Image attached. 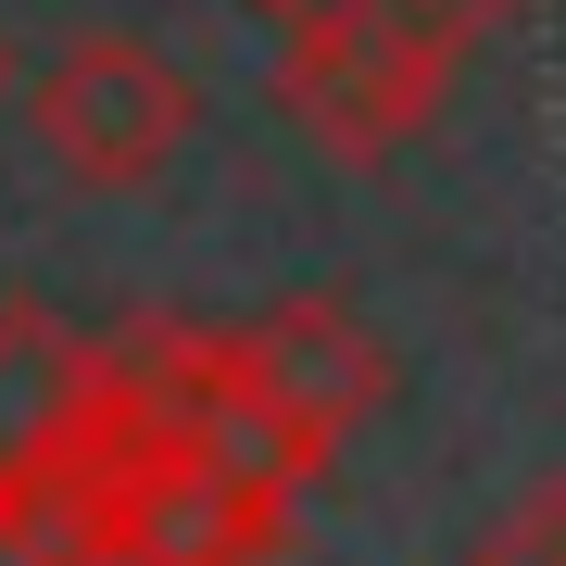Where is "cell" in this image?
Wrapping results in <instances>:
<instances>
[{"label": "cell", "instance_id": "cell-1", "mask_svg": "<svg viewBox=\"0 0 566 566\" xmlns=\"http://www.w3.org/2000/svg\"><path fill=\"white\" fill-rule=\"evenodd\" d=\"M453 63H465L453 25L403 13V0H365V13H340V25L277 39V114L303 126L315 151H340V164H390L403 139L441 126Z\"/></svg>", "mask_w": 566, "mask_h": 566}, {"label": "cell", "instance_id": "cell-2", "mask_svg": "<svg viewBox=\"0 0 566 566\" xmlns=\"http://www.w3.org/2000/svg\"><path fill=\"white\" fill-rule=\"evenodd\" d=\"M25 114H39V151L76 189H151L202 102H189V76H177L164 39H139V25H76V39L39 63Z\"/></svg>", "mask_w": 566, "mask_h": 566}, {"label": "cell", "instance_id": "cell-3", "mask_svg": "<svg viewBox=\"0 0 566 566\" xmlns=\"http://www.w3.org/2000/svg\"><path fill=\"white\" fill-rule=\"evenodd\" d=\"M240 353L264 365V390H277V403L315 428V441H340V428H365V416L390 403V353H378V327H365L340 290L264 303V315L240 327Z\"/></svg>", "mask_w": 566, "mask_h": 566}, {"label": "cell", "instance_id": "cell-4", "mask_svg": "<svg viewBox=\"0 0 566 566\" xmlns=\"http://www.w3.org/2000/svg\"><path fill=\"white\" fill-rule=\"evenodd\" d=\"M102 378H114V340H88L51 303H0V479H25V465H51L76 441Z\"/></svg>", "mask_w": 566, "mask_h": 566}, {"label": "cell", "instance_id": "cell-5", "mask_svg": "<svg viewBox=\"0 0 566 566\" xmlns=\"http://www.w3.org/2000/svg\"><path fill=\"white\" fill-rule=\"evenodd\" d=\"M465 566H566V479H542L528 504H504V516L479 528Z\"/></svg>", "mask_w": 566, "mask_h": 566}, {"label": "cell", "instance_id": "cell-6", "mask_svg": "<svg viewBox=\"0 0 566 566\" xmlns=\"http://www.w3.org/2000/svg\"><path fill=\"white\" fill-rule=\"evenodd\" d=\"M403 13H428V25H453V39L479 51L491 25H516V13H528V0H403Z\"/></svg>", "mask_w": 566, "mask_h": 566}, {"label": "cell", "instance_id": "cell-7", "mask_svg": "<svg viewBox=\"0 0 566 566\" xmlns=\"http://www.w3.org/2000/svg\"><path fill=\"white\" fill-rule=\"evenodd\" d=\"M252 25H277V39H303V25H340V13H365V0H240Z\"/></svg>", "mask_w": 566, "mask_h": 566}, {"label": "cell", "instance_id": "cell-8", "mask_svg": "<svg viewBox=\"0 0 566 566\" xmlns=\"http://www.w3.org/2000/svg\"><path fill=\"white\" fill-rule=\"evenodd\" d=\"M0 566H63V554L39 542V528H13V516H0Z\"/></svg>", "mask_w": 566, "mask_h": 566}, {"label": "cell", "instance_id": "cell-9", "mask_svg": "<svg viewBox=\"0 0 566 566\" xmlns=\"http://www.w3.org/2000/svg\"><path fill=\"white\" fill-rule=\"evenodd\" d=\"M63 566H126V554H63Z\"/></svg>", "mask_w": 566, "mask_h": 566}, {"label": "cell", "instance_id": "cell-10", "mask_svg": "<svg viewBox=\"0 0 566 566\" xmlns=\"http://www.w3.org/2000/svg\"><path fill=\"white\" fill-rule=\"evenodd\" d=\"M0 76H13V51H0Z\"/></svg>", "mask_w": 566, "mask_h": 566}]
</instances>
